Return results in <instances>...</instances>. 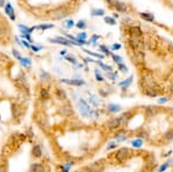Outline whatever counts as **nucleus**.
Returning a JSON list of instances; mask_svg holds the SVG:
<instances>
[{
	"mask_svg": "<svg viewBox=\"0 0 173 172\" xmlns=\"http://www.w3.org/2000/svg\"><path fill=\"white\" fill-rule=\"evenodd\" d=\"M35 119H36V123L38 125L42 131L48 132L50 131V123H48L46 115H43V113H36L35 115Z\"/></svg>",
	"mask_w": 173,
	"mask_h": 172,
	"instance_id": "obj_1",
	"label": "nucleus"
},
{
	"mask_svg": "<svg viewBox=\"0 0 173 172\" xmlns=\"http://www.w3.org/2000/svg\"><path fill=\"white\" fill-rule=\"evenodd\" d=\"M132 155V150L127 147H122L120 149H118V152H114V157L118 162H125Z\"/></svg>",
	"mask_w": 173,
	"mask_h": 172,
	"instance_id": "obj_2",
	"label": "nucleus"
},
{
	"mask_svg": "<svg viewBox=\"0 0 173 172\" xmlns=\"http://www.w3.org/2000/svg\"><path fill=\"white\" fill-rule=\"evenodd\" d=\"M162 91H163V89L158 86L157 83H153L151 86L144 87V88H143V94L147 95V96H149V97H157Z\"/></svg>",
	"mask_w": 173,
	"mask_h": 172,
	"instance_id": "obj_3",
	"label": "nucleus"
},
{
	"mask_svg": "<svg viewBox=\"0 0 173 172\" xmlns=\"http://www.w3.org/2000/svg\"><path fill=\"white\" fill-rule=\"evenodd\" d=\"M68 15V9L66 8L65 6H61V7H58L51 13V17L53 20H61Z\"/></svg>",
	"mask_w": 173,
	"mask_h": 172,
	"instance_id": "obj_4",
	"label": "nucleus"
},
{
	"mask_svg": "<svg viewBox=\"0 0 173 172\" xmlns=\"http://www.w3.org/2000/svg\"><path fill=\"white\" fill-rule=\"evenodd\" d=\"M88 169L90 172H103L105 170V160L95 161L93 163L88 165Z\"/></svg>",
	"mask_w": 173,
	"mask_h": 172,
	"instance_id": "obj_5",
	"label": "nucleus"
},
{
	"mask_svg": "<svg viewBox=\"0 0 173 172\" xmlns=\"http://www.w3.org/2000/svg\"><path fill=\"white\" fill-rule=\"evenodd\" d=\"M77 106H79V111H80V113L83 117H88V115H91V109L90 106L88 105V103L85 102L84 99H80L79 101V104H77Z\"/></svg>",
	"mask_w": 173,
	"mask_h": 172,
	"instance_id": "obj_6",
	"label": "nucleus"
},
{
	"mask_svg": "<svg viewBox=\"0 0 173 172\" xmlns=\"http://www.w3.org/2000/svg\"><path fill=\"white\" fill-rule=\"evenodd\" d=\"M129 45L133 50H141L143 49V42H142L141 37H134V36H129Z\"/></svg>",
	"mask_w": 173,
	"mask_h": 172,
	"instance_id": "obj_7",
	"label": "nucleus"
},
{
	"mask_svg": "<svg viewBox=\"0 0 173 172\" xmlns=\"http://www.w3.org/2000/svg\"><path fill=\"white\" fill-rule=\"evenodd\" d=\"M105 126L107 127L109 129H111V131H114V129H119V128H121L122 125H121L120 117H116V118L110 119L109 121H106Z\"/></svg>",
	"mask_w": 173,
	"mask_h": 172,
	"instance_id": "obj_8",
	"label": "nucleus"
},
{
	"mask_svg": "<svg viewBox=\"0 0 173 172\" xmlns=\"http://www.w3.org/2000/svg\"><path fill=\"white\" fill-rule=\"evenodd\" d=\"M59 112H60V115H62V117H65V118H71V117H73V115H74L73 107L71 106V105H68V104H65V105L60 106Z\"/></svg>",
	"mask_w": 173,
	"mask_h": 172,
	"instance_id": "obj_9",
	"label": "nucleus"
},
{
	"mask_svg": "<svg viewBox=\"0 0 173 172\" xmlns=\"http://www.w3.org/2000/svg\"><path fill=\"white\" fill-rule=\"evenodd\" d=\"M133 61L135 65H142L144 62V53L142 52L141 50H134Z\"/></svg>",
	"mask_w": 173,
	"mask_h": 172,
	"instance_id": "obj_10",
	"label": "nucleus"
},
{
	"mask_svg": "<svg viewBox=\"0 0 173 172\" xmlns=\"http://www.w3.org/2000/svg\"><path fill=\"white\" fill-rule=\"evenodd\" d=\"M60 82L61 83H66L68 86H76V87L83 86L85 83L83 80H80V79H61Z\"/></svg>",
	"mask_w": 173,
	"mask_h": 172,
	"instance_id": "obj_11",
	"label": "nucleus"
},
{
	"mask_svg": "<svg viewBox=\"0 0 173 172\" xmlns=\"http://www.w3.org/2000/svg\"><path fill=\"white\" fill-rule=\"evenodd\" d=\"M133 115H134L133 111H127V112H124L121 115H119V117H120V120H121V125L125 126L126 124L133 118Z\"/></svg>",
	"mask_w": 173,
	"mask_h": 172,
	"instance_id": "obj_12",
	"label": "nucleus"
},
{
	"mask_svg": "<svg viewBox=\"0 0 173 172\" xmlns=\"http://www.w3.org/2000/svg\"><path fill=\"white\" fill-rule=\"evenodd\" d=\"M50 42H52V43H57V44H62V45H72V42L69 41L68 38H64V37H57V38H50L48 39Z\"/></svg>",
	"mask_w": 173,
	"mask_h": 172,
	"instance_id": "obj_13",
	"label": "nucleus"
},
{
	"mask_svg": "<svg viewBox=\"0 0 173 172\" xmlns=\"http://www.w3.org/2000/svg\"><path fill=\"white\" fill-rule=\"evenodd\" d=\"M5 13L9 16L11 20L15 21V13H14V8L11 2H7V5H5Z\"/></svg>",
	"mask_w": 173,
	"mask_h": 172,
	"instance_id": "obj_14",
	"label": "nucleus"
},
{
	"mask_svg": "<svg viewBox=\"0 0 173 172\" xmlns=\"http://www.w3.org/2000/svg\"><path fill=\"white\" fill-rule=\"evenodd\" d=\"M30 172H46V168L42 163H32L30 165Z\"/></svg>",
	"mask_w": 173,
	"mask_h": 172,
	"instance_id": "obj_15",
	"label": "nucleus"
},
{
	"mask_svg": "<svg viewBox=\"0 0 173 172\" xmlns=\"http://www.w3.org/2000/svg\"><path fill=\"white\" fill-rule=\"evenodd\" d=\"M135 135H136V138H139V139H142V140H148L149 139V133H148V131H145V128H143V127H141V128H139L136 132H135Z\"/></svg>",
	"mask_w": 173,
	"mask_h": 172,
	"instance_id": "obj_16",
	"label": "nucleus"
},
{
	"mask_svg": "<svg viewBox=\"0 0 173 172\" xmlns=\"http://www.w3.org/2000/svg\"><path fill=\"white\" fill-rule=\"evenodd\" d=\"M145 165H147V168L149 169V170L155 169V166H156V158H155L153 155L148 156V157L145 158Z\"/></svg>",
	"mask_w": 173,
	"mask_h": 172,
	"instance_id": "obj_17",
	"label": "nucleus"
},
{
	"mask_svg": "<svg viewBox=\"0 0 173 172\" xmlns=\"http://www.w3.org/2000/svg\"><path fill=\"white\" fill-rule=\"evenodd\" d=\"M56 97L59 101H66L67 99V94L62 88H57L56 89Z\"/></svg>",
	"mask_w": 173,
	"mask_h": 172,
	"instance_id": "obj_18",
	"label": "nucleus"
},
{
	"mask_svg": "<svg viewBox=\"0 0 173 172\" xmlns=\"http://www.w3.org/2000/svg\"><path fill=\"white\" fill-rule=\"evenodd\" d=\"M43 155V150H42V148H40L39 144H35L34 147H32V156L35 157V158H40Z\"/></svg>",
	"mask_w": 173,
	"mask_h": 172,
	"instance_id": "obj_19",
	"label": "nucleus"
},
{
	"mask_svg": "<svg viewBox=\"0 0 173 172\" xmlns=\"http://www.w3.org/2000/svg\"><path fill=\"white\" fill-rule=\"evenodd\" d=\"M145 117H148V118H151L153 115L157 113V106H147L145 107Z\"/></svg>",
	"mask_w": 173,
	"mask_h": 172,
	"instance_id": "obj_20",
	"label": "nucleus"
},
{
	"mask_svg": "<svg viewBox=\"0 0 173 172\" xmlns=\"http://www.w3.org/2000/svg\"><path fill=\"white\" fill-rule=\"evenodd\" d=\"M129 36L141 37L142 36V30L139 28V27H130V28H129Z\"/></svg>",
	"mask_w": 173,
	"mask_h": 172,
	"instance_id": "obj_21",
	"label": "nucleus"
},
{
	"mask_svg": "<svg viewBox=\"0 0 173 172\" xmlns=\"http://www.w3.org/2000/svg\"><path fill=\"white\" fill-rule=\"evenodd\" d=\"M120 110H121V106L120 105H118V104L111 103V104L107 105V112H109V113H117V112H119Z\"/></svg>",
	"mask_w": 173,
	"mask_h": 172,
	"instance_id": "obj_22",
	"label": "nucleus"
},
{
	"mask_svg": "<svg viewBox=\"0 0 173 172\" xmlns=\"http://www.w3.org/2000/svg\"><path fill=\"white\" fill-rule=\"evenodd\" d=\"M19 29L21 30V34L22 35H24V34H30L36 29V27H31V28H29V27H27V25H19Z\"/></svg>",
	"mask_w": 173,
	"mask_h": 172,
	"instance_id": "obj_23",
	"label": "nucleus"
},
{
	"mask_svg": "<svg viewBox=\"0 0 173 172\" xmlns=\"http://www.w3.org/2000/svg\"><path fill=\"white\" fill-rule=\"evenodd\" d=\"M39 96L43 101H48L50 99V91H48V88H42L39 93Z\"/></svg>",
	"mask_w": 173,
	"mask_h": 172,
	"instance_id": "obj_24",
	"label": "nucleus"
},
{
	"mask_svg": "<svg viewBox=\"0 0 173 172\" xmlns=\"http://www.w3.org/2000/svg\"><path fill=\"white\" fill-rule=\"evenodd\" d=\"M140 16H141V19L147 21V22H153V20H155L153 15L150 14V13H140Z\"/></svg>",
	"mask_w": 173,
	"mask_h": 172,
	"instance_id": "obj_25",
	"label": "nucleus"
},
{
	"mask_svg": "<svg viewBox=\"0 0 173 172\" xmlns=\"http://www.w3.org/2000/svg\"><path fill=\"white\" fill-rule=\"evenodd\" d=\"M19 61H20L21 65L24 66V67H30L32 64L31 59H30V58H27V57H21L20 59H19Z\"/></svg>",
	"mask_w": 173,
	"mask_h": 172,
	"instance_id": "obj_26",
	"label": "nucleus"
},
{
	"mask_svg": "<svg viewBox=\"0 0 173 172\" xmlns=\"http://www.w3.org/2000/svg\"><path fill=\"white\" fill-rule=\"evenodd\" d=\"M116 9L120 13H125L126 11H127V5H126L125 2H121V1H119V2L116 5Z\"/></svg>",
	"mask_w": 173,
	"mask_h": 172,
	"instance_id": "obj_27",
	"label": "nucleus"
},
{
	"mask_svg": "<svg viewBox=\"0 0 173 172\" xmlns=\"http://www.w3.org/2000/svg\"><path fill=\"white\" fill-rule=\"evenodd\" d=\"M132 82H133V76H129V78H128V79H126V80H125L124 82H120L119 84H120V86L122 87V89H124V90H126V89H127V87H128L129 84L132 83Z\"/></svg>",
	"mask_w": 173,
	"mask_h": 172,
	"instance_id": "obj_28",
	"label": "nucleus"
},
{
	"mask_svg": "<svg viewBox=\"0 0 173 172\" xmlns=\"http://www.w3.org/2000/svg\"><path fill=\"white\" fill-rule=\"evenodd\" d=\"M105 14V11L102 8H93L91 11V15L93 16H103Z\"/></svg>",
	"mask_w": 173,
	"mask_h": 172,
	"instance_id": "obj_29",
	"label": "nucleus"
},
{
	"mask_svg": "<svg viewBox=\"0 0 173 172\" xmlns=\"http://www.w3.org/2000/svg\"><path fill=\"white\" fill-rule=\"evenodd\" d=\"M164 140L165 141H173V128H170L164 134Z\"/></svg>",
	"mask_w": 173,
	"mask_h": 172,
	"instance_id": "obj_30",
	"label": "nucleus"
},
{
	"mask_svg": "<svg viewBox=\"0 0 173 172\" xmlns=\"http://www.w3.org/2000/svg\"><path fill=\"white\" fill-rule=\"evenodd\" d=\"M132 146L134 148H141L143 146V140L142 139H136L132 141Z\"/></svg>",
	"mask_w": 173,
	"mask_h": 172,
	"instance_id": "obj_31",
	"label": "nucleus"
},
{
	"mask_svg": "<svg viewBox=\"0 0 173 172\" xmlns=\"http://www.w3.org/2000/svg\"><path fill=\"white\" fill-rule=\"evenodd\" d=\"M96 62H97V65L101 66V67L105 70V72H107V73H111V72H112V68H111L110 66L105 65V64H103V62H101V61H96Z\"/></svg>",
	"mask_w": 173,
	"mask_h": 172,
	"instance_id": "obj_32",
	"label": "nucleus"
},
{
	"mask_svg": "<svg viewBox=\"0 0 173 172\" xmlns=\"http://www.w3.org/2000/svg\"><path fill=\"white\" fill-rule=\"evenodd\" d=\"M66 60H68L69 62H72V64H74V65L75 66H77V67H82V66L81 65H79V64H77V61H76V59H75V58L73 57V56H66Z\"/></svg>",
	"mask_w": 173,
	"mask_h": 172,
	"instance_id": "obj_33",
	"label": "nucleus"
},
{
	"mask_svg": "<svg viewBox=\"0 0 173 172\" xmlns=\"http://www.w3.org/2000/svg\"><path fill=\"white\" fill-rule=\"evenodd\" d=\"M40 80H43V81H48V80H50V74H48V72L42 70V73H40Z\"/></svg>",
	"mask_w": 173,
	"mask_h": 172,
	"instance_id": "obj_34",
	"label": "nucleus"
},
{
	"mask_svg": "<svg viewBox=\"0 0 173 172\" xmlns=\"http://www.w3.org/2000/svg\"><path fill=\"white\" fill-rule=\"evenodd\" d=\"M0 172H8V163L6 162L0 163Z\"/></svg>",
	"mask_w": 173,
	"mask_h": 172,
	"instance_id": "obj_35",
	"label": "nucleus"
},
{
	"mask_svg": "<svg viewBox=\"0 0 173 172\" xmlns=\"http://www.w3.org/2000/svg\"><path fill=\"white\" fill-rule=\"evenodd\" d=\"M74 25H75V23H74V21H73V20H67L64 23V27H65V28H67V29H71V28H73V27H74Z\"/></svg>",
	"mask_w": 173,
	"mask_h": 172,
	"instance_id": "obj_36",
	"label": "nucleus"
},
{
	"mask_svg": "<svg viewBox=\"0 0 173 172\" xmlns=\"http://www.w3.org/2000/svg\"><path fill=\"white\" fill-rule=\"evenodd\" d=\"M112 59L114 60L116 64H118V65H119V64H122V58L117 56V54H112Z\"/></svg>",
	"mask_w": 173,
	"mask_h": 172,
	"instance_id": "obj_37",
	"label": "nucleus"
},
{
	"mask_svg": "<svg viewBox=\"0 0 173 172\" xmlns=\"http://www.w3.org/2000/svg\"><path fill=\"white\" fill-rule=\"evenodd\" d=\"M54 28V25H40L38 27H36V29H42V30H45V29H51Z\"/></svg>",
	"mask_w": 173,
	"mask_h": 172,
	"instance_id": "obj_38",
	"label": "nucleus"
},
{
	"mask_svg": "<svg viewBox=\"0 0 173 172\" xmlns=\"http://www.w3.org/2000/svg\"><path fill=\"white\" fill-rule=\"evenodd\" d=\"M104 21L106 22V23H110L111 25H116V20H114V17H109V16H106V17H104Z\"/></svg>",
	"mask_w": 173,
	"mask_h": 172,
	"instance_id": "obj_39",
	"label": "nucleus"
},
{
	"mask_svg": "<svg viewBox=\"0 0 173 172\" xmlns=\"http://www.w3.org/2000/svg\"><path fill=\"white\" fill-rule=\"evenodd\" d=\"M99 49H101V51H102V52H103V53L105 54V56H110V54H111V52H110L109 49H107L106 46L101 45V46H99Z\"/></svg>",
	"mask_w": 173,
	"mask_h": 172,
	"instance_id": "obj_40",
	"label": "nucleus"
},
{
	"mask_svg": "<svg viewBox=\"0 0 173 172\" xmlns=\"http://www.w3.org/2000/svg\"><path fill=\"white\" fill-rule=\"evenodd\" d=\"M75 25H76V28H79V29H84V28H87V25H85L84 21H79V22H77Z\"/></svg>",
	"mask_w": 173,
	"mask_h": 172,
	"instance_id": "obj_41",
	"label": "nucleus"
},
{
	"mask_svg": "<svg viewBox=\"0 0 173 172\" xmlns=\"http://www.w3.org/2000/svg\"><path fill=\"white\" fill-rule=\"evenodd\" d=\"M117 147H118L117 142H110V143L107 144L106 149H107V150H111V149H114V148H117Z\"/></svg>",
	"mask_w": 173,
	"mask_h": 172,
	"instance_id": "obj_42",
	"label": "nucleus"
},
{
	"mask_svg": "<svg viewBox=\"0 0 173 172\" xmlns=\"http://www.w3.org/2000/svg\"><path fill=\"white\" fill-rule=\"evenodd\" d=\"M118 68L121 70V72H124V73H126L127 70H128V68H127V66L126 65H124V64H119L118 65Z\"/></svg>",
	"mask_w": 173,
	"mask_h": 172,
	"instance_id": "obj_43",
	"label": "nucleus"
},
{
	"mask_svg": "<svg viewBox=\"0 0 173 172\" xmlns=\"http://www.w3.org/2000/svg\"><path fill=\"white\" fill-rule=\"evenodd\" d=\"M84 52H87L88 54H91V56H93V57H97V58H103V56L99 53H95V52H91V51H88V50H84Z\"/></svg>",
	"mask_w": 173,
	"mask_h": 172,
	"instance_id": "obj_44",
	"label": "nucleus"
},
{
	"mask_svg": "<svg viewBox=\"0 0 173 172\" xmlns=\"http://www.w3.org/2000/svg\"><path fill=\"white\" fill-rule=\"evenodd\" d=\"M167 168H170V166H169V164H167V162H165V163L163 164V165H162L161 168H159V170H158V172H164Z\"/></svg>",
	"mask_w": 173,
	"mask_h": 172,
	"instance_id": "obj_45",
	"label": "nucleus"
},
{
	"mask_svg": "<svg viewBox=\"0 0 173 172\" xmlns=\"http://www.w3.org/2000/svg\"><path fill=\"white\" fill-rule=\"evenodd\" d=\"M169 101H170L169 97H161L157 102H158V104H163V103H166V102H169Z\"/></svg>",
	"mask_w": 173,
	"mask_h": 172,
	"instance_id": "obj_46",
	"label": "nucleus"
},
{
	"mask_svg": "<svg viewBox=\"0 0 173 172\" xmlns=\"http://www.w3.org/2000/svg\"><path fill=\"white\" fill-rule=\"evenodd\" d=\"M95 73H96V79L98 82H103L104 81V79H103V76H101L99 74H98V70H95Z\"/></svg>",
	"mask_w": 173,
	"mask_h": 172,
	"instance_id": "obj_47",
	"label": "nucleus"
},
{
	"mask_svg": "<svg viewBox=\"0 0 173 172\" xmlns=\"http://www.w3.org/2000/svg\"><path fill=\"white\" fill-rule=\"evenodd\" d=\"M106 1H107L110 6H112V7H116V5H117L118 2H119L118 0H106Z\"/></svg>",
	"mask_w": 173,
	"mask_h": 172,
	"instance_id": "obj_48",
	"label": "nucleus"
},
{
	"mask_svg": "<svg viewBox=\"0 0 173 172\" xmlns=\"http://www.w3.org/2000/svg\"><path fill=\"white\" fill-rule=\"evenodd\" d=\"M77 38H79V39H83V41H85V38H87V34L80 33L79 35H77Z\"/></svg>",
	"mask_w": 173,
	"mask_h": 172,
	"instance_id": "obj_49",
	"label": "nucleus"
},
{
	"mask_svg": "<svg viewBox=\"0 0 173 172\" xmlns=\"http://www.w3.org/2000/svg\"><path fill=\"white\" fill-rule=\"evenodd\" d=\"M21 43H22V45L25 46L27 49H31V45L29 44V42H28V41H25V39H23V41L21 42Z\"/></svg>",
	"mask_w": 173,
	"mask_h": 172,
	"instance_id": "obj_50",
	"label": "nucleus"
},
{
	"mask_svg": "<svg viewBox=\"0 0 173 172\" xmlns=\"http://www.w3.org/2000/svg\"><path fill=\"white\" fill-rule=\"evenodd\" d=\"M13 56H14V57H15L17 60H19V59L21 58L20 52H19V51H16V50H13Z\"/></svg>",
	"mask_w": 173,
	"mask_h": 172,
	"instance_id": "obj_51",
	"label": "nucleus"
},
{
	"mask_svg": "<svg viewBox=\"0 0 173 172\" xmlns=\"http://www.w3.org/2000/svg\"><path fill=\"white\" fill-rule=\"evenodd\" d=\"M31 49L35 51V52H38V51H40V50L43 49V46H35V45H31Z\"/></svg>",
	"mask_w": 173,
	"mask_h": 172,
	"instance_id": "obj_52",
	"label": "nucleus"
},
{
	"mask_svg": "<svg viewBox=\"0 0 173 172\" xmlns=\"http://www.w3.org/2000/svg\"><path fill=\"white\" fill-rule=\"evenodd\" d=\"M22 37H23V38H25V41L31 42V37H30V35H29V34H24V35H22Z\"/></svg>",
	"mask_w": 173,
	"mask_h": 172,
	"instance_id": "obj_53",
	"label": "nucleus"
},
{
	"mask_svg": "<svg viewBox=\"0 0 173 172\" xmlns=\"http://www.w3.org/2000/svg\"><path fill=\"white\" fill-rule=\"evenodd\" d=\"M121 48L120 44H113L112 45V50H119Z\"/></svg>",
	"mask_w": 173,
	"mask_h": 172,
	"instance_id": "obj_54",
	"label": "nucleus"
},
{
	"mask_svg": "<svg viewBox=\"0 0 173 172\" xmlns=\"http://www.w3.org/2000/svg\"><path fill=\"white\" fill-rule=\"evenodd\" d=\"M5 5H6L5 0H0V7H5Z\"/></svg>",
	"mask_w": 173,
	"mask_h": 172,
	"instance_id": "obj_55",
	"label": "nucleus"
},
{
	"mask_svg": "<svg viewBox=\"0 0 173 172\" xmlns=\"http://www.w3.org/2000/svg\"><path fill=\"white\" fill-rule=\"evenodd\" d=\"M169 91H170V93H171V94L173 95V83H172V84H171V86L169 87Z\"/></svg>",
	"mask_w": 173,
	"mask_h": 172,
	"instance_id": "obj_56",
	"label": "nucleus"
},
{
	"mask_svg": "<svg viewBox=\"0 0 173 172\" xmlns=\"http://www.w3.org/2000/svg\"><path fill=\"white\" fill-rule=\"evenodd\" d=\"M84 60H85V62H93V59H90V58H85Z\"/></svg>",
	"mask_w": 173,
	"mask_h": 172,
	"instance_id": "obj_57",
	"label": "nucleus"
},
{
	"mask_svg": "<svg viewBox=\"0 0 173 172\" xmlns=\"http://www.w3.org/2000/svg\"><path fill=\"white\" fill-rule=\"evenodd\" d=\"M66 52H67L66 50H61V51H60V54H61V56H65V54H66Z\"/></svg>",
	"mask_w": 173,
	"mask_h": 172,
	"instance_id": "obj_58",
	"label": "nucleus"
},
{
	"mask_svg": "<svg viewBox=\"0 0 173 172\" xmlns=\"http://www.w3.org/2000/svg\"><path fill=\"white\" fill-rule=\"evenodd\" d=\"M98 38H99V36H93V41H91V42H95V41H97V39H98Z\"/></svg>",
	"mask_w": 173,
	"mask_h": 172,
	"instance_id": "obj_59",
	"label": "nucleus"
},
{
	"mask_svg": "<svg viewBox=\"0 0 173 172\" xmlns=\"http://www.w3.org/2000/svg\"><path fill=\"white\" fill-rule=\"evenodd\" d=\"M169 49L171 50V51H172V53H173V45L172 44H170V46H169Z\"/></svg>",
	"mask_w": 173,
	"mask_h": 172,
	"instance_id": "obj_60",
	"label": "nucleus"
},
{
	"mask_svg": "<svg viewBox=\"0 0 173 172\" xmlns=\"http://www.w3.org/2000/svg\"><path fill=\"white\" fill-rule=\"evenodd\" d=\"M113 17H114V19H117V17H119V15H118V13H116V14H113Z\"/></svg>",
	"mask_w": 173,
	"mask_h": 172,
	"instance_id": "obj_61",
	"label": "nucleus"
},
{
	"mask_svg": "<svg viewBox=\"0 0 173 172\" xmlns=\"http://www.w3.org/2000/svg\"><path fill=\"white\" fill-rule=\"evenodd\" d=\"M101 94L103 95V96H106V95H107L106 93H105V91H103V90H101Z\"/></svg>",
	"mask_w": 173,
	"mask_h": 172,
	"instance_id": "obj_62",
	"label": "nucleus"
},
{
	"mask_svg": "<svg viewBox=\"0 0 173 172\" xmlns=\"http://www.w3.org/2000/svg\"><path fill=\"white\" fill-rule=\"evenodd\" d=\"M172 70H173V66H172Z\"/></svg>",
	"mask_w": 173,
	"mask_h": 172,
	"instance_id": "obj_63",
	"label": "nucleus"
}]
</instances>
